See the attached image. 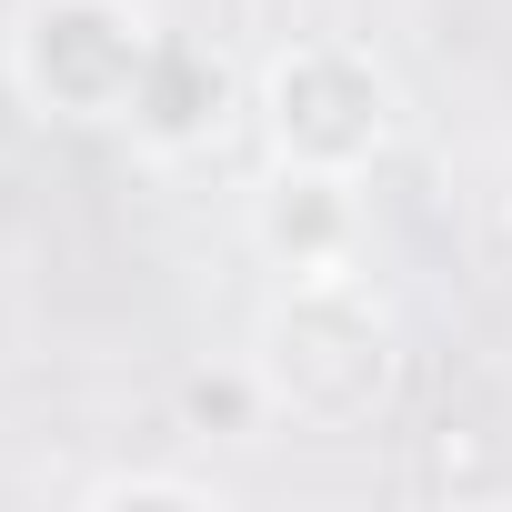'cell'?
<instances>
[{
  "label": "cell",
  "mask_w": 512,
  "mask_h": 512,
  "mask_svg": "<svg viewBox=\"0 0 512 512\" xmlns=\"http://www.w3.org/2000/svg\"><path fill=\"white\" fill-rule=\"evenodd\" d=\"M292 262H332L342 251V231H352V201H342V181H322V171H302V181H282L272 191V221H262Z\"/></svg>",
  "instance_id": "cell-1"
}]
</instances>
